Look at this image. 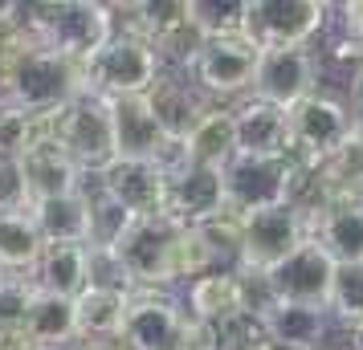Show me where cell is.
<instances>
[{"instance_id": "e0dca14e", "label": "cell", "mask_w": 363, "mask_h": 350, "mask_svg": "<svg viewBox=\"0 0 363 350\" xmlns=\"http://www.w3.org/2000/svg\"><path fill=\"white\" fill-rule=\"evenodd\" d=\"M111 122H115V159H155L167 163L176 143H167L160 118L151 110V98H115L111 102Z\"/></svg>"}, {"instance_id": "4316f807", "label": "cell", "mask_w": 363, "mask_h": 350, "mask_svg": "<svg viewBox=\"0 0 363 350\" xmlns=\"http://www.w3.org/2000/svg\"><path fill=\"white\" fill-rule=\"evenodd\" d=\"M184 163L200 167H225L237 155V122L229 106H208V115L200 118L192 134L180 143Z\"/></svg>"}, {"instance_id": "9a60e30c", "label": "cell", "mask_w": 363, "mask_h": 350, "mask_svg": "<svg viewBox=\"0 0 363 350\" xmlns=\"http://www.w3.org/2000/svg\"><path fill=\"white\" fill-rule=\"evenodd\" d=\"M99 192L127 208L135 220L164 216L167 200V167L155 159H115L99 171Z\"/></svg>"}, {"instance_id": "d6986e66", "label": "cell", "mask_w": 363, "mask_h": 350, "mask_svg": "<svg viewBox=\"0 0 363 350\" xmlns=\"http://www.w3.org/2000/svg\"><path fill=\"white\" fill-rule=\"evenodd\" d=\"M262 330L274 346L286 350H323L330 330V314L314 305H290V301H262L257 305Z\"/></svg>"}, {"instance_id": "7a4b0ae2", "label": "cell", "mask_w": 363, "mask_h": 350, "mask_svg": "<svg viewBox=\"0 0 363 350\" xmlns=\"http://www.w3.org/2000/svg\"><path fill=\"white\" fill-rule=\"evenodd\" d=\"M86 94V69L82 62H69L62 53L41 49L33 41H25V49L17 53V62L9 69L4 82V106H17L25 115H57L66 110L74 98Z\"/></svg>"}, {"instance_id": "d590c367", "label": "cell", "mask_w": 363, "mask_h": 350, "mask_svg": "<svg viewBox=\"0 0 363 350\" xmlns=\"http://www.w3.org/2000/svg\"><path fill=\"white\" fill-rule=\"evenodd\" d=\"M339 13H343V33L351 41H363V0H347L339 4Z\"/></svg>"}, {"instance_id": "74e56055", "label": "cell", "mask_w": 363, "mask_h": 350, "mask_svg": "<svg viewBox=\"0 0 363 350\" xmlns=\"http://www.w3.org/2000/svg\"><path fill=\"white\" fill-rule=\"evenodd\" d=\"M262 350H286V346H274V342H265V346Z\"/></svg>"}, {"instance_id": "7c38bea8", "label": "cell", "mask_w": 363, "mask_h": 350, "mask_svg": "<svg viewBox=\"0 0 363 350\" xmlns=\"http://www.w3.org/2000/svg\"><path fill=\"white\" fill-rule=\"evenodd\" d=\"M257 57L262 49L249 37H208L204 53L192 66L200 94L208 98H237V94H253V78H257Z\"/></svg>"}, {"instance_id": "1f68e13d", "label": "cell", "mask_w": 363, "mask_h": 350, "mask_svg": "<svg viewBox=\"0 0 363 350\" xmlns=\"http://www.w3.org/2000/svg\"><path fill=\"white\" fill-rule=\"evenodd\" d=\"M135 224V216L127 208H118L111 196H94V216H90V249L94 252H111L123 240V233Z\"/></svg>"}, {"instance_id": "3957f363", "label": "cell", "mask_w": 363, "mask_h": 350, "mask_svg": "<svg viewBox=\"0 0 363 350\" xmlns=\"http://www.w3.org/2000/svg\"><path fill=\"white\" fill-rule=\"evenodd\" d=\"M176 240H180V224L167 216H147L135 220L123 233L111 257H115L123 281L131 285V293H164L180 281L176 277Z\"/></svg>"}, {"instance_id": "f35d334b", "label": "cell", "mask_w": 363, "mask_h": 350, "mask_svg": "<svg viewBox=\"0 0 363 350\" xmlns=\"http://www.w3.org/2000/svg\"><path fill=\"white\" fill-rule=\"evenodd\" d=\"M323 350H330V346H323ZM339 350H355V346H339Z\"/></svg>"}, {"instance_id": "ffe728a7", "label": "cell", "mask_w": 363, "mask_h": 350, "mask_svg": "<svg viewBox=\"0 0 363 350\" xmlns=\"http://www.w3.org/2000/svg\"><path fill=\"white\" fill-rule=\"evenodd\" d=\"M237 122V155H290V110L245 98L233 106Z\"/></svg>"}, {"instance_id": "30bf717a", "label": "cell", "mask_w": 363, "mask_h": 350, "mask_svg": "<svg viewBox=\"0 0 363 350\" xmlns=\"http://www.w3.org/2000/svg\"><path fill=\"white\" fill-rule=\"evenodd\" d=\"M192 334H196V322L188 317L180 301L143 289V293H131L118 342L123 350H192Z\"/></svg>"}, {"instance_id": "4fadbf2b", "label": "cell", "mask_w": 363, "mask_h": 350, "mask_svg": "<svg viewBox=\"0 0 363 350\" xmlns=\"http://www.w3.org/2000/svg\"><path fill=\"white\" fill-rule=\"evenodd\" d=\"M314 86H318V57L311 53V45H298V49H262L249 98L281 106V110H294L302 98L314 94Z\"/></svg>"}, {"instance_id": "83f0119b", "label": "cell", "mask_w": 363, "mask_h": 350, "mask_svg": "<svg viewBox=\"0 0 363 350\" xmlns=\"http://www.w3.org/2000/svg\"><path fill=\"white\" fill-rule=\"evenodd\" d=\"M25 330L41 350H62L78 342V314H74V298H57V293H33V305L25 314Z\"/></svg>"}, {"instance_id": "ba28073f", "label": "cell", "mask_w": 363, "mask_h": 350, "mask_svg": "<svg viewBox=\"0 0 363 350\" xmlns=\"http://www.w3.org/2000/svg\"><path fill=\"white\" fill-rule=\"evenodd\" d=\"M53 139L62 143L74 163L99 175L102 167L115 163V122H111V102L99 94L74 98L66 110L53 115Z\"/></svg>"}, {"instance_id": "d4e9b609", "label": "cell", "mask_w": 363, "mask_h": 350, "mask_svg": "<svg viewBox=\"0 0 363 350\" xmlns=\"http://www.w3.org/2000/svg\"><path fill=\"white\" fill-rule=\"evenodd\" d=\"M37 228L45 236V245H90V216H94V196L90 192H74V196H57V200H41L29 208Z\"/></svg>"}, {"instance_id": "d6a6232c", "label": "cell", "mask_w": 363, "mask_h": 350, "mask_svg": "<svg viewBox=\"0 0 363 350\" xmlns=\"http://www.w3.org/2000/svg\"><path fill=\"white\" fill-rule=\"evenodd\" d=\"M220 269L216 252L208 249V240L200 228H180V240H176V277L180 281H196L204 273Z\"/></svg>"}, {"instance_id": "8d00e7d4", "label": "cell", "mask_w": 363, "mask_h": 350, "mask_svg": "<svg viewBox=\"0 0 363 350\" xmlns=\"http://www.w3.org/2000/svg\"><path fill=\"white\" fill-rule=\"evenodd\" d=\"M351 346H355V350H363V330H359V334H351Z\"/></svg>"}, {"instance_id": "277c9868", "label": "cell", "mask_w": 363, "mask_h": 350, "mask_svg": "<svg viewBox=\"0 0 363 350\" xmlns=\"http://www.w3.org/2000/svg\"><path fill=\"white\" fill-rule=\"evenodd\" d=\"M82 69H86V94H99L106 102L151 94V86L164 78L160 53L151 49L143 37L131 33H115L90 62H82Z\"/></svg>"}, {"instance_id": "8fae6325", "label": "cell", "mask_w": 363, "mask_h": 350, "mask_svg": "<svg viewBox=\"0 0 363 350\" xmlns=\"http://www.w3.org/2000/svg\"><path fill=\"white\" fill-rule=\"evenodd\" d=\"M335 269H339V261L311 236V240H302L278 269H269L262 277L265 301H290V305L327 310L330 285H335Z\"/></svg>"}, {"instance_id": "836d02e7", "label": "cell", "mask_w": 363, "mask_h": 350, "mask_svg": "<svg viewBox=\"0 0 363 350\" xmlns=\"http://www.w3.org/2000/svg\"><path fill=\"white\" fill-rule=\"evenodd\" d=\"M37 285L33 277H17V273H0V330L25 326V314L33 305Z\"/></svg>"}, {"instance_id": "e575fe53", "label": "cell", "mask_w": 363, "mask_h": 350, "mask_svg": "<svg viewBox=\"0 0 363 350\" xmlns=\"http://www.w3.org/2000/svg\"><path fill=\"white\" fill-rule=\"evenodd\" d=\"M25 49V29H21V4H0V98H4V82L9 69Z\"/></svg>"}, {"instance_id": "603a6c76", "label": "cell", "mask_w": 363, "mask_h": 350, "mask_svg": "<svg viewBox=\"0 0 363 350\" xmlns=\"http://www.w3.org/2000/svg\"><path fill=\"white\" fill-rule=\"evenodd\" d=\"M147 98H151V110H155V118H160V127L167 134V143H176V147L192 134V127L213 106V102H204V94H200L196 86L180 82V78H167V74L151 86Z\"/></svg>"}, {"instance_id": "44dd1931", "label": "cell", "mask_w": 363, "mask_h": 350, "mask_svg": "<svg viewBox=\"0 0 363 350\" xmlns=\"http://www.w3.org/2000/svg\"><path fill=\"white\" fill-rule=\"evenodd\" d=\"M94 281V252L90 245H45L33 269V285L57 298H82Z\"/></svg>"}, {"instance_id": "9c48e42d", "label": "cell", "mask_w": 363, "mask_h": 350, "mask_svg": "<svg viewBox=\"0 0 363 350\" xmlns=\"http://www.w3.org/2000/svg\"><path fill=\"white\" fill-rule=\"evenodd\" d=\"M327 13L330 4L323 0H245L241 37H249L257 49H298L323 33Z\"/></svg>"}, {"instance_id": "7402d4cb", "label": "cell", "mask_w": 363, "mask_h": 350, "mask_svg": "<svg viewBox=\"0 0 363 350\" xmlns=\"http://www.w3.org/2000/svg\"><path fill=\"white\" fill-rule=\"evenodd\" d=\"M311 236L339 261V265L363 261V200L359 196L330 200L323 212L311 216Z\"/></svg>"}, {"instance_id": "f546056e", "label": "cell", "mask_w": 363, "mask_h": 350, "mask_svg": "<svg viewBox=\"0 0 363 350\" xmlns=\"http://www.w3.org/2000/svg\"><path fill=\"white\" fill-rule=\"evenodd\" d=\"M327 314L351 334L363 330V261H347V265L335 269Z\"/></svg>"}, {"instance_id": "ab89813d", "label": "cell", "mask_w": 363, "mask_h": 350, "mask_svg": "<svg viewBox=\"0 0 363 350\" xmlns=\"http://www.w3.org/2000/svg\"><path fill=\"white\" fill-rule=\"evenodd\" d=\"M90 350H106V346H90Z\"/></svg>"}, {"instance_id": "6da1fadb", "label": "cell", "mask_w": 363, "mask_h": 350, "mask_svg": "<svg viewBox=\"0 0 363 350\" xmlns=\"http://www.w3.org/2000/svg\"><path fill=\"white\" fill-rule=\"evenodd\" d=\"M25 41L53 49L69 62H90L115 37V8L99 0H50V4H21Z\"/></svg>"}, {"instance_id": "484cf974", "label": "cell", "mask_w": 363, "mask_h": 350, "mask_svg": "<svg viewBox=\"0 0 363 350\" xmlns=\"http://www.w3.org/2000/svg\"><path fill=\"white\" fill-rule=\"evenodd\" d=\"M45 249V236L37 228L29 208H0V273L33 277Z\"/></svg>"}, {"instance_id": "52a82bcc", "label": "cell", "mask_w": 363, "mask_h": 350, "mask_svg": "<svg viewBox=\"0 0 363 350\" xmlns=\"http://www.w3.org/2000/svg\"><path fill=\"white\" fill-rule=\"evenodd\" d=\"M355 127H359L355 110L314 90L311 98H302L290 110V159L298 167H323L335 151L347 147Z\"/></svg>"}, {"instance_id": "f1b7e54d", "label": "cell", "mask_w": 363, "mask_h": 350, "mask_svg": "<svg viewBox=\"0 0 363 350\" xmlns=\"http://www.w3.org/2000/svg\"><path fill=\"white\" fill-rule=\"evenodd\" d=\"M204 45H208V29L196 17V0H192V8L180 21H172L167 29H160L151 37V49L160 53V62L172 69H192L196 57L204 53Z\"/></svg>"}, {"instance_id": "5bb4252c", "label": "cell", "mask_w": 363, "mask_h": 350, "mask_svg": "<svg viewBox=\"0 0 363 350\" xmlns=\"http://www.w3.org/2000/svg\"><path fill=\"white\" fill-rule=\"evenodd\" d=\"M225 180L220 167H200V163H180L167 171V200L164 216L180 228H200L208 220L225 216Z\"/></svg>"}, {"instance_id": "ac0fdd59", "label": "cell", "mask_w": 363, "mask_h": 350, "mask_svg": "<svg viewBox=\"0 0 363 350\" xmlns=\"http://www.w3.org/2000/svg\"><path fill=\"white\" fill-rule=\"evenodd\" d=\"M184 310L196 326H220V322L245 314V310H257V305H249V281L237 269H213L196 281H188Z\"/></svg>"}, {"instance_id": "5b68a950", "label": "cell", "mask_w": 363, "mask_h": 350, "mask_svg": "<svg viewBox=\"0 0 363 350\" xmlns=\"http://www.w3.org/2000/svg\"><path fill=\"white\" fill-rule=\"evenodd\" d=\"M225 180V208L229 216H253L265 208L290 204L298 180V163L290 155H233L220 167Z\"/></svg>"}, {"instance_id": "cb8c5ba5", "label": "cell", "mask_w": 363, "mask_h": 350, "mask_svg": "<svg viewBox=\"0 0 363 350\" xmlns=\"http://www.w3.org/2000/svg\"><path fill=\"white\" fill-rule=\"evenodd\" d=\"M127 305H131V289H118V285H90L82 298H74L78 342H118Z\"/></svg>"}, {"instance_id": "2e32d148", "label": "cell", "mask_w": 363, "mask_h": 350, "mask_svg": "<svg viewBox=\"0 0 363 350\" xmlns=\"http://www.w3.org/2000/svg\"><path fill=\"white\" fill-rule=\"evenodd\" d=\"M21 184H25V196H29V208L41 200H57V196H74L82 192V167L69 159L62 143L53 139V115H50V131L37 139L33 147L21 155Z\"/></svg>"}, {"instance_id": "4dcf8cb0", "label": "cell", "mask_w": 363, "mask_h": 350, "mask_svg": "<svg viewBox=\"0 0 363 350\" xmlns=\"http://www.w3.org/2000/svg\"><path fill=\"white\" fill-rule=\"evenodd\" d=\"M45 131H50V115L37 118L0 102V163H21V155L33 147Z\"/></svg>"}, {"instance_id": "8992f818", "label": "cell", "mask_w": 363, "mask_h": 350, "mask_svg": "<svg viewBox=\"0 0 363 350\" xmlns=\"http://www.w3.org/2000/svg\"><path fill=\"white\" fill-rule=\"evenodd\" d=\"M311 240V216L294 204H278L253 216H241V252H237V273L262 281L269 269H278L290 252Z\"/></svg>"}]
</instances>
